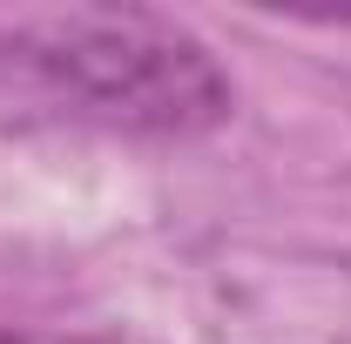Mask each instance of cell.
Returning <instances> with one entry per match:
<instances>
[{
  "mask_svg": "<svg viewBox=\"0 0 351 344\" xmlns=\"http://www.w3.org/2000/svg\"><path fill=\"white\" fill-rule=\"evenodd\" d=\"M0 75L34 88L61 115L149 142H196L237 108L223 61L156 7L14 14L0 21Z\"/></svg>",
  "mask_w": 351,
  "mask_h": 344,
  "instance_id": "6da1fadb",
  "label": "cell"
},
{
  "mask_svg": "<svg viewBox=\"0 0 351 344\" xmlns=\"http://www.w3.org/2000/svg\"><path fill=\"white\" fill-rule=\"evenodd\" d=\"M0 344H27V338H21V331H0Z\"/></svg>",
  "mask_w": 351,
  "mask_h": 344,
  "instance_id": "7a4b0ae2",
  "label": "cell"
}]
</instances>
